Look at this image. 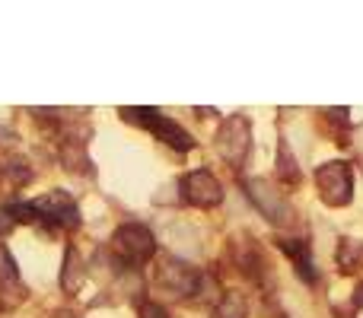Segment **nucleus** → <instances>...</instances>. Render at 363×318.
Masks as SVG:
<instances>
[{
    "label": "nucleus",
    "instance_id": "obj_16",
    "mask_svg": "<svg viewBox=\"0 0 363 318\" xmlns=\"http://www.w3.org/2000/svg\"><path fill=\"white\" fill-rule=\"evenodd\" d=\"M6 213L13 217V223H35L38 220L35 204H10L6 207Z\"/></svg>",
    "mask_w": 363,
    "mask_h": 318
},
{
    "label": "nucleus",
    "instance_id": "obj_9",
    "mask_svg": "<svg viewBox=\"0 0 363 318\" xmlns=\"http://www.w3.org/2000/svg\"><path fill=\"white\" fill-rule=\"evenodd\" d=\"M281 249L290 255L296 274H300L306 283H315V271H313V255H309V245L303 242V239H281Z\"/></svg>",
    "mask_w": 363,
    "mask_h": 318
},
{
    "label": "nucleus",
    "instance_id": "obj_13",
    "mask_svg": "<svg viewBox=\"0 0 363 318\" xmlns=\"http://www.w3.org/2000/svg\"><path fill=\"white\" fill-rule=\"evenodd\" d=\"M363 264V245L354 242V239H341L338 245V268L345 271V274H354Z\"/></svg>",
    "mask_w": 363,
    "mask_h": 318
},
{
    "label": "nucleus",
    "instance_id": "obj_18",
    "mask_svg": "<svg viewBox=\"0 0 363 318\" xmlns=\"http://www.w3.org/2000/svg\"><path fill=\"white\" fill-rule=\"evenodd\" d=\"M13 226H16V223H13V217H10V213H6V210H0V239H4L6 232H13Z\"/></svg>",
    "mask_w": 363,
    "mask_h": 318
},
{
    "label": "nucleus",
    "instance_id": "obj_19",
    "mask_svg": "<svg viewBox=\"0 0 363 318\" xmlns=\"http://www.w3.org/2000/svg\"><path fill=\"white\" fill-rule=\"evenodd\" d=\"M51 318H77V315H74V312H64V309H61V312H55Z\"/></svg>",
    "mask_w": 363,
    "mask_h": 318
},
{
    "label": "nucleus",
    "instance_id": "obj_3",
    "mask_svg": "<svg viewBox=\"0 0 363 318\" xmlns=\"http://www.w3.org/2000/svg\"><path fill=\"white\" fill-rule=\"evenodd\" d=\"M112 251L125 264H144L157 255V239H153V232L144 223H125L115 229Z\"/></svg>",
    "mask_w": 363,
    "mask_h": 318
},
{
    "label": "nucleus",
    "instance_id": "obj_14",
    "mask_svg": "<svg viewBox=\"0 0 363 318\" xmlns=\"http://www.w3.org/2000/svg\"><path fill=\"white\" fill-rule=\"evenodd\" d=\"M29 169H26V162L23 159H13V162H6V166H0V178L6 181V185H13V188H19V185H26L29 181Z\"/></svg>",
    "mask_w": 363,
    "mask_h": 318
},
{
    "label": "nucleus",
    "instance_id": "obj_11",
    "mask_svg": "<svg viewBox=\"0 0 363 318\" xmlns=\"http://www.w3.org/2000/svg\"><path fill=\"white\" fill-rule=\"evenodd\" d=\"M213 318H249V302L239 290H226L217 302H213Z\"/></svg>",
    "mask_w": 363,
    "mask_h": 318
},
{
    "label": "nucleus",
    "instance_id": "obj_4",
    "mask_svg": "<svg viewBox=\"0 0 363 318\" xmlns=\"http://www.w3.org/2000/svg\"><path fill=\"white\" fill-rule=\"evenodd\" d=\"M315 188H319V198L328 207H345L354 198V172L347 162L332 159L325 166L315 169Z\"/></svg>",
    "mask_w": 363,
    "mask_h": 318
},
{
    "label": "nucleus",
    "instance_id": "obj_6",
    "mask_svg": "<svg viewBox=\"0 0 363 318\" xmlns=\"http://www.w3.org/2000/svg\"><path fill=\"white\" fill-rule=\"evenodd\" d=\"M179 188H182V200H188L191 207H204L207 210V207H217L223 200V185L207 169H194V172L182 175Z\"/></svg>",
    "mask_w": 363,
    "mask_h": 318
},
{
    "label": "nucleus",
    "instance_id": "obj_7",
    "mask_svg": "<svg viewBox=\"0 0 363 318\" xmlns=\"http://www.w3.org/2000/svg\"><path fill=\"white\" fill-rule=\"evenodd\" d=\"M198 280V268H191L188 261H179V258H163V264L157 268V283L176 296H194Z\"/></svg>",
    "mask_w": 363,
    "mask_h": 318
},
{
    "label": "nucleus",
    "instance_id": "obj_17",
    "mask_svg": "<svg viewBox=\"0 0 363 318\" xmlns=\"http://www.w3.org/2000/svg\"><path fill=\"white\" fill-rule=\"evenodd\" d=\"M140 318H169V315H166V309L157 306V302H144V306H140Z\"/></svg>",
    "mask_w": 363,
    "mask_h": 318
},
{
    "label": "nucleus",
    "instance_id": "obj_10",
    "mask_svg": "<svg viewBox=\"0 0 363 318\" xmlns=\"http://www.w3.org/2000/svg\"><path fill=\"white\" fill-rule=\"evenodd\" d=\"M83 277H86V271H83L80 251H77L74 245H67V255H64V268H61V287L67 290V293H77V290L83 287Z\"/></svg>",
    "mask_w": 363,
    "mask_h": 318
},
{
    "label": "nucleus",
    "instance_id": "obj_8",
    "mask_svg": "<svg viewBox=\"0 0 363 318\" xmlns=\"http://www.w3.org/2000/svg\"><path fill=\"white\" fill-rule=\"evenodd\" d=\"M32 204L38 210V220H48V223L64 226V229L80 226V210H77V204L70 200L67 191H48L45 198L32 200Z\"/></svg>",
    "mask_w": 363,
    "mask_h": 318
},
{
    "label": "nucleus",
    "instance_id": "obj_1",
    "mask_svg": "<svg viewBox=\"0 0 363 318\" xmlns=\"http://www.w3.org/2000/svg\"><path fill=\"white\" fill-rule=\"evenodd\" d=\"M121 118H125L128 125H138V127L153 131V137L163 140V144H169L172 150H179V153L194 150V137H191V134H188L179 121L160 115L157 108H131V106H128V108H121Z\"/></svg>",
    "mask_w": 363,
    "mask_h": 318
},
{
    "label": "nucleus",
    "instance_id": "obj_15",
    "mask_svg": "<svg viewBox=\"0 0 363 318\" xmlns=\"http://www.w3.org/2000/svg\"><path fill=\"white\" fill-rule=\"evenodd\" d=\"M19 280V271H16V261H13V255L6 249H0V283L4 287H10V283Z\"/></svg>",
    "mask_w": 363,
    "mask_h": 318
},
{
    "label": "nucleus",
    "instance_id": "obj_5",
    "mask_svg": "<svg viewBox=\"0 0 363 318\" xmlns=\"http://www.w3.org/2000/svg\"><path fill=\"white\" fill-rule=\"evenodd\" d=\"M252 147V125L245 115H230L217 131V153L230 166H242V159L249 157Z\"/></svg>",
    "mask_w": 363,
    "mask_h": 318
},
{
    "label": "nucleus",
    "instance_id": "obj_2",
    "mask_svg": "<svg viewBox=\"0 0 363 318\" xmlns=\"http://www.w3.org/2000/svg\"><path fill=\"white\" fill-rule=\"evenodd\" d=\"M242 188L252 204L258 207V213H264V220H271L274 226H290L296 220L290 200L284 198V191H277L268 178H245Z\"/></svg>",
    "mask_w": 363,
    "mask_h": 318
},
{
    "label": "nucleus",
    "instance_id": "obj_12",
    "mask_svg": "<svg viewBox=\"0 0 363 318\" xmlns=\"http://www.w3.org/2000/svg\"><path fill=\"white\" fill-rule=\"evenodd\" d=\"M277 178H281L284 185H296V181H300V162L290 153L287 140H281V147H277Z\"/></svg>",
    "mask_w": 363,
    "mask_h": 318
}]
</instances>
